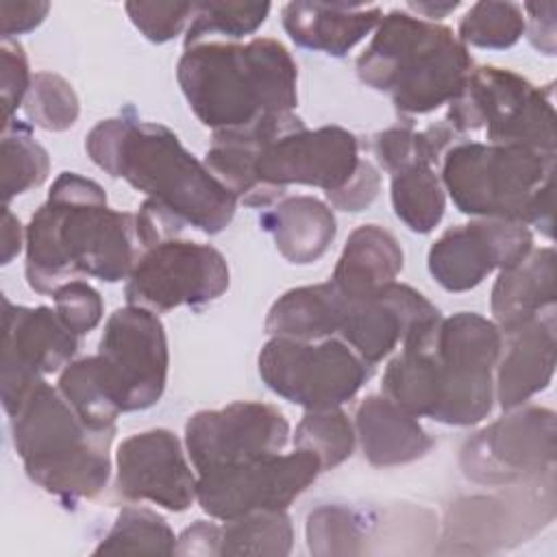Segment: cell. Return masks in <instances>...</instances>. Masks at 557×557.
Returning a JSON list of instances; mask_svg holds the SVG:
<instances>
[{"label":"cell","instance_id":"6da1fadb","mask_svg":"<svg viewBox=\"0 0 557 557\" xmlns=\"http://www.w3.org/2000/svg\"><path fill=\"white\" fill-rule=\"evenodd\" d=\"M357 137L342 126L309 131L287 113H274L244 128L215 131L205 154L209 172L252 209L278 202L289 185L324 189L326 198L344 191L359 174Z\"/></svg>","mask_w":557,"mask_h":557},{"label":"cell","instance_id":"7a4b0ae2","mask_svg":"<svg viewBox=\"0 0 557 557\" xmlns=\"http://www.w3.org/2000/svg\"><path fill=\"white\" fill-rule=\"evenodd\" d=\"M498 326L472 311L437 318L411 331L383 372V396L416 418L470 426L494 405L500 357Z\"/></svg>","mask_w":557,"mask_h":557},{"label":"cell","instance_id":"3957f363","mask_svg":"<svg viewBox=\"0 0 557 557\" xmlns=\"http://www.w3.org/2000/svg\"><path fill=\"white\" fill-rule=\"evenodd\" d=\"M141 250L133 213L111 209L96 181L61 172L26 226V281L37 294H54L78 274L117 283Z\"/></svg>","mask_w":557,"mask_h":557},{"label":"cell","instance_id":"277c9868","mask_svg":"<svg viewBox=\"0 0 557 557\" xmlns=\"http://www.w3.org/2000/svg\"><path fill=\"white\" fill-rule=\"evenodd\" d=\"M85 150L100 170L144 191L181 226L218 235L235 215L237 198L163 124L133 113L109 117L87 133Z\"/></svg>","mask_w":557,"mask_h":557},{"label":"cell","instance_id":"5b68a950","mask_svg":"<svg viewBox=\"0 0 557 557\" xmlns=\"http://www.w3.org/2000/svg\"><path fill=\"white\" fill-rule=\"evenodd\" d=\"M176 81L194 115L213 133L287 113L298 102L296 61L272 37L185 48L176 63Z\"/></svg>","mask_w":557,"mask_h":557},{"label":"cell","instance_id":"8992f818","mask_svg":"<svg viewBox=\"0 0 557 557\" xmlns=\"http://www.w3.org/2000/svg\"><path fill=\"white\" fill-rule=\"evenodd\" d=\"M355 67L359 81L387 94L400 115H426L463 91L474 61L453 28L394 9Z\"/></svg>","mask_w":557,"mask_h":557},{"label":"cell","instance_id":"52a82bcc","mask_svg":"<svg viewBox=\"0 0 557 557\" xmlns=\"http://www.w3.org/2000/svg\"><path fill=\"white\" fill-rule=\"evenodd\" d=\"M9 418L15 453L28 479L44 492L76 503L107 487L115 429L87 426L46 381L33 387Z\"/></svg>","mask_w":557,"mask_h":557},{"label":"cell","instance_id":"ba28073f","mask_svg":"<svg viewBox=\"0 0 557 557\" xmlns=\"http://www.w3.org/2000/svg\"><path fill=\"white\" fill-rule=\"evenodd\" d=\"M440 165L444 191L461 213L522 222L553 237L555 154L516 144L457 141Z\"/></svg>","mask_w":557,"mask_h":557},{"label":"cell","instance_id":"9c48e42d","mask_svg":"<svg viewBox=\"0 0 557 557\" xmlns=\"http://www.w3.org/2000/svg\"><path fill=\"white\" fill-rule=\"evenodd\" d=\"M461 137L483 131L490 144H516L555 154V107L550 89L496 65L474 67L444 117Z\"/></svg>","mask_w":557,"mask_h":557},{"label":"cell","instance_id":"30bf717a","mask_svg":"<svg viewBox=\"0 0 557 557\" xmlns=\"http://www.w3.org/2000/svg\"><path fill=\"white\" fill-rule=\"evenodd\" d=\"M107 403L117 411H141L159 403L168 383V337L159 315L146 307L115 309L87 357Z\"/></svg>","mask_w":557,"mask_h":557},{"label":"cell","instance_id":"8fae6325","mask_svg":"<svg viewBox=\"0 0 557 557\" xmlns=\"http://www.w3.org/2000/svg\"><path fill=\"white\" fill-rule=\"evenodd\" d=\"M259 376L281 398L305 407H339L355 398L370 366L339 337H272L259 352Z\"/></svg>","mask_w":557,"mask_h":557},{"label":"cell","instance_id":"7c38bea8","mask_svg":"<svg viewBox=\"0 0 557 557\" xmlns=\"http://www.w3.org/2000/svg\"><path fill=\"white\" fill-rule=\"evenodd\" d=\"M555 411L537 405H520L472 433L459 450V466L472 483L511 487L555 472Z\"/></svg>","mask_w":557,"mask_h":557},{"label":"cell","instance_id":"4fadbf2b","mask_svg":"<svg viewBox=\"0 0 557 557\" xmlns=\"http://www.w3.org/2000/svg\"><path fill=\"white\" fill-rule=\"evenodd\" d=\"M228 263L218 248L172 237L141 250L124 296L128 305L154 313L174 307L196 309L218 300L228 289Z\"/></svg>","mask_w":557,"mask_h":557},{"label":"cell","instance_id":"5bb4252c","mask_svg":"<svg viewBox=\"0 0 557 557\" xmlns=\"http://www.w3.org/2000/svg\"><path fill=\"white\" fill-rule=\"evenodd\" d=\"M320 472V459L309 450L272 453L196 474V500L222 522L252 511L287 509Z\"/></svg>","mask_w":557,"mask_h":557},{"label":"cell","instance_id":"9a60e30c","mask_svg":"<svg viewBox=\"0 0 557 557\" xmlns=\"http://www.w3.org/2000/svg\"><path fill=\"white\" fill-rule=\"evenodd\" d=\"M500 490L505 492L450 503L442 540L453 544V550L481 553L524 542L553 520L555 472Z\"/></svg>","mask_w":557,"mask_h":557},{"label":"cell","instance_id":"2e32d148","mask_svg":"<svg viewBox=\"0 0 557 557\" xmlns=\"http://www.w3.org/2000/svg\"><path fill=\"white\" fill-rule=\"evenodd\" d=\"M2 407L11 416L22 400L44 383L46 374L61 372L78 350L74 335L50 307H24L2 298Z\"/></svg>","mask_w":557,"mask_h":557},{"label":"cell","instance_id":"e0dca14e","mask_svg":"<svg viewBox=\"0 0 557 557\" xmlns=\"http://www.w3.org/2000/svg\"><path fill=\"white\" fill-rule=\"evenodd\" d=\"M287 440L285 416L274 405L257 400L196 411L185 424V448L196 474L283 453Z\"/></svg>","mask_w":557,"mask_h":557},{"label":"cell","instance_id":"ac0fdd59","mask_svg":"<svg viewBox=\"0 0 557 557\" xmlns=\"http://www.w3.org/2000/svg\"><path fill=\"white\" fill-rule=\"evenodd\" d=\"M533 250V233L522 222L474 218L446 228L429 248V272L446 292H468L494 270L522 261Z\"/></svg>","mask_w":557,"mask_h":557},{"label":"cell","instance_id":"d6986e66","mask_svg":"<svg viewBox=\"0 0 557 557\" xmlns=\"http://www.w3.org/2000/svg\"><path fill=\"white\" fill-rule=\"evenodd\" d=\"M115 487L128 503H154L168 511H185L196 500L198 476L191 472L178 437L168 429H150L126 437L115 453Z\"/></svg>","mask_w":557,"mask_h":557},{"label":"cell","instance_id":"ffe728a7","mask_svg":"<svg viewBox=\"0 0 557 557\" xmlns=\"http://www.w3.org/2000/svg\"><path fill=\"white\" fill-rule=\"evenodd\" d=\"M437 318L440 309L424 294L392 281L361 296L344 294V318L337 335L372 368L411 331Z\"/></svg>","mask_w":557,"mask_h":557},{"label":"cell","instance_id":"44dd1931","mask_svg":"<svg viewBox=\"0 0 557 557\" xmlns=\"http://www.w3.org/2000/svg\"><path fill=\"white\" fill-rule=\"evenodd\" d=\"M503 348L496 363L494 396L509 411L546 389L555 372V309H548L513 329L500 331Z\"/></svg>","mask_w":557,"mask_h":557},{"label":"cell","instance_id":"7402d4cb","mask_svg":"<svg viewBox=\"0 0 557 557\" xmlns=\"http://www.w3.org/2000/svg\"><path fill=\"white\" fill-rule=\"evenodd\" d=\"M383 20L381 7L348 2H287L283 28L294 44L331 57H344Z\"/></svg>","mask_w":557,"mask_h":557},{"label":"cell","instance_id":"603a6c76","mask_svg":"<svg viewBox=\"0 0 557 557\" xmlns=\"http://www.w3.org/2000/svg\"><path fill=\"white\" fill-rule=\"evenodd\" d=\"M355 433L363 457L376 468L411 463L435 446L418 418L383 394L366 396L359 403Z\"/></svg>","mask_w":557,"mask_h":557},{"label":"cell","instance_id":"cb8c5ba5","mask_svg":"<svg viewBox=\"0 0 557 557\" xmlns=\"http://www.w3.org/2000/svg\"><path fill=\"white\" fill-rule=\"evenodd\" d=\"M259 226L272 235L276 250L296 265L318 261L337 235L333 209L313 196L281 198L259 215Z\"/></svg>","mask_w":557,"mask_h":557},{"label":"cell","instance_id":"d4e9b609","mask_svg":"<svg viewBox=\"0 0 557 557\" xmlns=\"http://www.w3.org/2000/svg\"><path fill=\"white\" fill-rule=\"evenodd\" d=\"M490 309L498 331L555 309V250L550 246L531 250L516 265L498 270Z\"/></svg>","mask_w":557,"mask_h":557},{"label":"cell","instance_id":"484cf974","mask_svg":"<svg viewBox=\"0 0 557 557\" xmlns=\"http://www.w3.org/2000/svg\"><path fill=\"white\" fill-rule=\"evenodd\" d=\"M403 270V250L396 237L379 226L355 228L337 259L331 281L346 296H361L392 283Z\"/></svg>","mask_w":557,"mask_h":557},{"label":"cell","instance_id":"4316f807","mask_svg":"<svg viewBox=\"0 0 557 557\" xmlns=\"http://www.w3.org/2000/svg\"><path fill=\"white\" fill-rule=\"evenodd\" d=\"M344 318V294L333 281L294 287L278 296L268 311L265 333L292 339H324L339 331Z\"/></svg>","mask_w":557,"mask_h":557},{"label":"cell","instance_id":"83f0119b","mask_svg":"<svg viewBox=\"0 0 557 557\" xmlns=\"http://www.w3.org/2000/svg\"><path fill=\"white\" fill-rule=\"evenodd\" d=\"M459 135L453 131V126L446 120L433 122L431 126L416 131L411 126V120L405 124L389 126L372 137V150L376 161L381 163L383 170L389 174L426 163V165H440L444 152L457 144Z\"/></svg>","mask_w":557,"mask_h":557},{"label":"cell","instance_id":"f1b7e54d","mask_svg":"<svg viewBox=\"0 0 557 557\" xmlns=\"http://www.w3.org/2000/svg\"><path fill=\"white\" fill-rule=\"evenodd\" d=\"M392 207L413 233H431L446 209V191L433 165L418 163L392 174Z\"/></svg>","mask_w":557,"mask_h":557},{"label":"cell","instance_id":"f546056e","mask_svg":"<svg viewBox=\"0 0 557 557\" xmlns=\"http://www.w3.org/2000/svg\"><path fill=\"white\" fill-rule=\"evenodd\" d=\"M292 542L287 509L252 511L224 520L218 529V555H287Z\"/></svg>","mask_w":557,"mask_h":557},{"label":"cell","instance_id":"4dcf8cb0","mask_svg":"<svg viewBox=\"0 0 557 557\" xmlns=\"http://www.w3.org/2000/svg\"><path fill=\"white\" fill-rule=\"evenodd\" d=\"M0 163L4 202L33 187H39L50 172L46 148L33 139L30 126L20 120H11L2 126Z\"/></svg>","mask_w":557,"mask_h":557},{"label":"cell","instance_id":"1f68e13d","mask_svg":"<svg viewBox=\"0 0 557 557\" xmlns=\"http://www.w3.org/2000/svg\"><path fill=\"white\" fill-rule=\"evenodd\" d=\"M176 535L170 524L148 507L126 505L117 513L111 531L94 548V555L111 553H157L174 555Z\"/></svg>","mask_w":557,"mask_h":557},{"label":"cell","instance_id":"d6a6232c","mask_svg":"<svg viewBox=\"0 0 557 557\" xmlns=\"http://www.w3.org/2000/svg\"><path fill=\"white\" fill-rule=\"evenodd\" d=\"M355 426L339 407L307 409L294 433V448L313 453L322 470L346 461L355 448Z\"/></svg>","mask_w":557,"mask_h":557},{"label":"cell","instance_id":"836d02e7","mask_svg":"<svg viewBox=\"0 0 557 557\" xmlns=\"http://www.w3.org/2000/svg\"><path fill=\"white\" fill-rule=\"evenodd\" d=\"M270 2H194V15L185 30V48L209 37L239 39L255 33L268 17Z\"/></svg>","mask_w":557,"mask_h":557},{"label":"cell","instance_id":"e575fe53","mask_svg":"<svg viewBox=\"0 0 557 557\" xmlns=\"http://www.w3.org/2000/svg\"><path fill=\"white\" fill-rule=\"evenodd\" d=\"M527 30L522 4L516 2H474L459 22V41L476 48L505 50L518 44Z\"/></svg>","mask_w":557,"mask_h":557},{"label":"cell","instance_id":"d590c367","mask_svg":"<svg viewBox=\"0 0 557 557\" xmlns=\"http://www.w3.org/2000/svg\"><path fill=\"white\" fill-rule=\"evenodd\" d=\"M370 522L344 505H322L307 516V544L313 555H359Z\"/></svg>","mask_w":557,"mask_h":557},{"label":"cell","instance_id":"8d00e7d4","mask_svg":"<svg viewBox=\"0 0 557 557\" xmlns=\"http://www.w3.org/2000/svg\"><path fill=\"white\" fill-rule=\"evenodd\" d=\"M22 107L30 124L52 133L72 128L81 111L72 85L52 72H37L33 76Z\"/></svg>","mask_w":557,"mask_h":557},{"label":"cell","instance_id":"74e56055","mask_svg":"<svg viewBox=\"0 0 557 557\" xmlns=\"http://www.w3.org/2000/svg\"><path fill=\"white\" fill-rule=\"evenodd\" d=\"M133 26L154 44H165L187 30L194 2H126L124 4Z\"/></svg>","mask_w":557,"mask_h":557},{"label":"cell","instance_id":"f35d334b","mask_svg":"<svg viewBox=\"0 0 557 557\" xmlns=\"http://www.w3.org/2000/svg\"><path fill=\"white\" fill-rule=\"evenodd\" d=\"M52 298H54V311L59 313L61 322L78 337L94 331L102 320L104 302L98 289H94L85 281L74 278L63 283L61 287L54 289Z\"/></svg>","mask_w":557,"mask_h":557},{"label":"cell","instance_id":"ab89813d","mask_svg":"<svg viewBox=\"0 0 557 557\" xmlns=\"http://www.w3.org/2000/svg\"><path fill=\"white\" fill-rule=\"evenodd\" d=\"M0 91H2V126L13 120V113L24 104L30 87V72L24 46L17 39L0 44Z\"/></svg>","mask_w":557,"mask_h":557},{"label":"cell","instance_id":"60d3db41","mask_svg":"<svg viewBox=\"0 0 557 557\" xmlns=\"http://www.w3.org/2000/svg\"><path fill=\"white\" fill-rule=\"evenodd\" d=\"M48 11H50V4L39 0H28V2L2 0L0 2L2 39H13V35H22L37 28L48 15Z\"/></svg>","mask_w":557,"mask_h":557},{"label":"cell","instance_id":"b9f144b4","mask_svg":"<svg viewBox=\"0 0 557 557\" xmlns=\"http://www.w3.org/2000/svg\"><path fill=\"white\" fill-rule=\"evenodd\" d=\"M379 187L381 176L376 168L366 159L352 183L344 191L331 196L329 202L339 211H361L374 202V198L379 196Z\"/></svg>","mask_w":557,"mask_h":557},{"label":"cell","instance_id":"7bdbcfd3","mask_svg":"<svg viewBox=\"0 0 557 557\" xmlns=\"http://www.w3.org/2000/svg\"><path fill=\"white\" fill-rule=\"evenodd\" d=\"M522 11L529 15V41L544 54H555V4L527 2Z\"/></svg>","mask_w":557,"mask_h":557},{"label":"cell","instance_id":"ee69618b","mask_svg":"<svg viewBox=\"0 0 557 557\" xmlns=\"http://www.w3.org/2000/svg\"><path fill=\"white\" fill-rule=\"evenodd\" d=\"M220 524L196 520L176 537L174 555H218Z\"/></svg>","mask_w":557,"mask_h":557},{"label":"cell","instance_id":"f6af8a7d","mask_svg":"<svg viewBox=\"0 0 557 557\" xmlns=\"http://www.w3.org/2000/svg\"><path fill=\"white\" fill-rule=\"evenodd\" d=\"M22 244H26V231H22L20 220L11 213V209L4 207V213H2V265L13 261V257L22 250Z\"/></svg>","mask_w":557,"mask_h":557},{"label":"cell","instance_id":"bcb514c9","mask_svg":"<svg viewBox=\"0 0 557 557\" xmlns=\"http://www.w3.org/2000/svg\"><path fill=\"white\" fill-rule=\"evenodd\" d=\"M457 7H459V2H442V4H440V2H409V4H407V9H411V11H416L418 15H422V20L429 17V22L446 17V15L453 13Z\"/></svg>","mask_w":557,"mask_h":557}]
</instances>
